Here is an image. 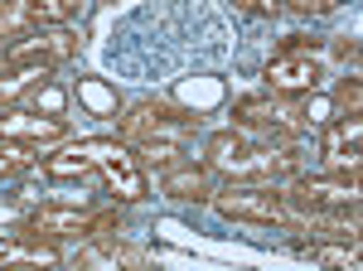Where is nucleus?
Returning <instances> with one entry per match:
<instances>
[{
    "label": "nucleus",
    "instance_id": "f257e3e1",
    "mask_svg": "<svg viewBox=\"0 0 363 271\" xmlns=\"http://www.w3.org/2000/svg\"><path fill=\"white\" fill-rule=\"evenodd\" d=\"M213 209L223 218H233V223H257V228H281V223H291V204H286L277 189H267V184L223 189L213 199Z\"/></svg>",
    "mask_w": 363,
    "mask_h": 271
},
{
    "label": "nucleus",
    "instance_id": "f03ea898",
    "mask_svg": "<svg viewBox=\"0 0 363 271\" xmlns=\"http://www.w3.org/2000/svg\"><path fill=\"white\" fill-rule=\"evenodd\" d=\"M78 54V34H68L63 25H39V29H25L5 44L0 63H39V68H58Z\"/></svg>",
    "mask_w": 363,
    "mask_h": 271
},
{
    "label": "nucleus",
    "instance_id": "7ed1b4c3",
    "mask_svg": "<svg viewBox=\"0 0 363 271\" xmlns=\"http://www.w3.org/2000/svg\"><path fill=\"white\" fill-rule=\"evenodd\" d=\"M286 204L301 209V214H354V204H359V170H339L335 179H301Z\"/></svg>",
    "mask_w": 363,
    "mask_h": 271
},
{
    "label": "nucleus",
    "instance_id": "20e7f679",
    "mask_svg": "<svg viewBox=\"0 0 363 271\" xmlns=\"http://www.w3.org/2000/svg\"><path fill=\"white\" fill-rule=\"evenodd\" d=\"M83 150L92 155V165L102 170V179H107V189L121 199V204H136L145 199V175H140V165L131 150H121L112 140H83Z\"/></svg>",
    "mask_w": 363,
    "mask_h": 271
},
{
    "label": "nucleus",
    "instance_id": "39448f33",
    "mask_svg": "<svg viewBox=\"0 0 363 271\" xmlns=\"http://www.w3.org/2000/svg\"><path fill=\"white\" fill-rule=\"evenodd\" d=\"M325 78V63L315 49H291V54H277L267 63V87L272 92H315Z\"/></svg>",
    "mask_w": 363,
    "mask_h": 271
},
{
    "label": "nucleus",
    "instance_id": "423d86ee",
    "mask_svg": "<svg viewBox=\"0 0 363 271\" xmlns=\"http://www.w3.org/2000/svg\"><path fill=\"white\" fill-rule=\"evenodd\" d=\"M189 126H194V116L165 107V102H136V107L121 116V131L131 136V140H150V136L179 140V136H189Z\"/></svg>",
    "mask_w": 363,
    "mask_h": 271
},
{
    "label": "nucleus",
    "instance_id": "0eeeda50",
    "mask_svg": "<svg viewBox=\"0 0 363 271\" xmlns=\"http://www.w3.org/2000/svg\"><path fill=\"white\" fill-rule=\"evenodd\" d=\"M233 121H238L242 131H257V136H296L306 126L301 111L281 107V102H267V97H242V102L233 107Z\"/></svg>",
    "mask_w": 363,
    "mask_h": 271
},
{
    "label": "nucleus",
    "instance_id": "6e6552de",
    "mask_svg": "<svg viewBox=\"0 0 363 271\" xmlns=\"http://www.w3.org/2000/svg\"><path fill=\"white\" fill-rule=\"evenodd\" d=\"M112 223L116 218H97V214H87V209H39L25 228L34 238H92V233H102Z\"/></svg>",
    "mask_w": 363,
    "mask_h": 271
},
{
    "label": "nucleus",
    "instance_id": "1a4fd4ad",
    "mask_svg": "<svg viewBox=\"0 0 363 271\" xmlns=\"http://www.w3.org/2000/svg\"><path fill=\"white\" fill-rule=\"evenodd\" d=\"M68 131L63 126V116H39V111H15L5 107L0 111V140H58V136Z\"/></svg>",
    "mask_w": 363,
    "mask_h": 271
},
{
    "label": "nucleus",
    "instance_id": "9d476101",
    "mask_svg": "<svg viewBox=\"0 0 363 271\" xmlns=\"http://www.w3.org/2000/svg\"><path fill=\"white\" fill-rule=\"evenodd\" d=\"M359 145H363V121H359V111H349V116H339L325 131L320 150H325V160L335 170H359Z\"/></svg>",
    "mask_w": 363,
    "mask_h": 271
},
{
    "label": "nucleus",
    "instance_id": "9b49d317",
    "mask_svg": "<svg viewBox=\"0 0 363 271\" xmlns=\"http://www.w3.org/2000/svg\"><path fill=\"white\" fill-rule=\"evenodd\" d=\"M208 194H213L208 165H169V170H165V199H179V204H203Z\"/></svg>",
    "mask_w": 363,
    "mask_h": 271
},
{
    "label": "nucleus",
    "instance_id": "f8f14e48",
    "mask_svg": "<svg viewBox=\"0 0 363 271\" xmlns=\"http://www.w3.org/2000/svg\"><path fill=\"white\" fill-rule=\"evenodd\" d=\"M73 262H78V267H140V252L112 238V243H92V247H83Z\"/></svg>",
    "mask_w": 363,
    "mask_h": 271
},
{
    "label": "nucleus",
    "instance_id": "ddd939ff",
    "mask_svg": "<svg viewBox=\"0 0 363 271\" xmlns=\"http://www.w3.org/2000/svg\"><path fill=\"white\" fill-rule=\"evenodd\" d=\"M49 73L54 68H39V63H5V73H0V107H10L25 87H39Z\"/></svg>",
    "mask_w": 363,
    "mask_h": 271
},
{
    "label": "nucleus",
    "instance_id": "4468645a",
    "mask_svg": "<svg viewBox=\"0 0 363 271\" xmlns=\"http://www.w3.org/2000/svg\"><path fill=\"white\" fill-rule=\"evenodd\" d=\"M136 165L140 170H169L174 155H179V140H165V136H150V140H136Z\"/></svg>",
    "mask_w": 363,
    "mask_h": 271
},
{
    "label": "nucleus",
    "instance_id": "2eb2a0df",
    "mask_svg": "<svg viewBox=\"0 0 363 271\" xmlns=\"http://www.w3.org/2000/svg\"><path fill=\"white\" fill-rule=\"evenodd\" d=\"M87 170H92V155H87L83 145H68V150H58V155L44 160V175H49V179H78Z\"/></svg>",
    "mask_w": 363,
    "mask_h": 271
},
{
    "label": "nucleus",
    "instance_id": "dca6fc26",
    "mask_svg": "<svg viewBox=\"0 0 363 271\" xmlns=\"http://www.w3.org/2000/svg\"><path fill=\"white\" fill-rule=\"evenodd\" d=\"M78 102L92 116H116V92L102 78H78Z\"/></svg>",
    "mask_w": 363,
    "mask_h": 271
},
{
    "label": "nucleus",
    "instance_id": "f3484780",
    "mask_svg": "<svg viewBox=\"0 0 363 271\" xmlns=\"http://www.w3.org/2000/svg\"><path fill=\"white\" fill-rule=\"evenodd\" d=\"M25 5H29V20L34 25H68L83 0H25Z\"/></svg>",
    "mask_w": 363,
    "mask_h": 271
},
{
    "label": "nucleus",
    "instance_id": "a211bd4d",
    "mask_svg": "<svg viewBox=\"0 0 363 271\" xmlns=\"http://www.w3.org/2000/svg\"><path fill=\"white\" fill-rule=\"evenodd\" d=\"M25 29H34L29 5L25 0H0V39H15V34H25Z\"/></svg>",
    "mask_w": 363,
    "mask_h": 271
},
{
    "label": "nucleus",
    "instance_id": "6ab92c4d",
    "mask_svg": "<svg viewBox=\"0 0 363 271\" xmlns=\"http://www.w3.org/2000/svg\"><path fill=\"white\" fill-rule=\"evenodd\" d=\"M25 170H29L25 140H5V145H0V179H15V175H25Z\"/></svg>",
    "mask_w": 363,
    "mask_h": 271
},
{
    "label": "nucleus",
    "instance_id": "aec40b11",
    "mask_svg": "<svg viewBox=\"0 0 363 271\" xmlns=\"http://www.w3.org/2000/svg\"><path fill=\"white\" fill-rule=\"evenodd\" d=\"M0 262H49V252H44V247H29V243H10V238H0Z\"/></svg>",
    "mask_w": 363,
    "mask_h": 271
},
{
    "label": "nucleus",
    "instance_id": "412c9836",
    "mask_svg": "<svg viewBox=\"0 0 363 271\" xmlns=\"http://www.w3.org/2000/svg\"><path fill=\"white\" fill-rule=\"evenodd\" d=\"M315 262H325V267H359V247H320L315 252Z\"/></svg>",
    "mask_w": 363,
    "mask_h": 271
},
{
    "label": "nucleus",
    "instance_id": "4be33fe9",
    "mask_svg": "<svg viewBox=\"0 0 363 271\" xmlns=\"http://www.w3.org/2000/svg\"><path fill=\"white\" fill-rule=\"evenodd\" d=\"M34 107H44V116H58L63 111V92L54 82H44V92H34Z\"/></svg>",
    "mask_w": 363,
    "mask_h": 271
},
{
    "label": "nucleus",
    "instance_id": "5701e85b",
    "mask_svg": "<svg viewBox=\"0 0 363 271\" xmlns=\"http://www.w3.org/2000/svg\"><path fill=\"white\" fill-rule=\"evenodd\" d=\"M296 15H330V10H339L344 0H286Z\"/></svg>",
    "mask_w": 363,
    "mask_h": 271
},
{
    "label": "nucleus",
    "instance_id": "b1692460",
    "mask_svg": "<svg viewBox=\"0 0 363 271\" xmlns=\"http://www.w3.org/2000/svg\"><path fill=\"white\" fill-rule=\"evenodd\" d=\"M233 5L247 15H277V0H233Z\"/></svg>",
    "mask_w": 363,
    "mask_h": 271
},
{
    "label": "nucleus",
    "instance_id": "393cba45",
    "mask_svg": "<svg viewBox=\"0 0 363 271\" xmlns=\"http://www.w3.org/2000/svg\"><path fill=\"white\" fill-rule=\"evenodd\" d=\"M339 97H344V107H349V111H359V78H344Z\"/></svg>",
    "mask_w": 363,
    "mask_h": 271
}]
</instances>
